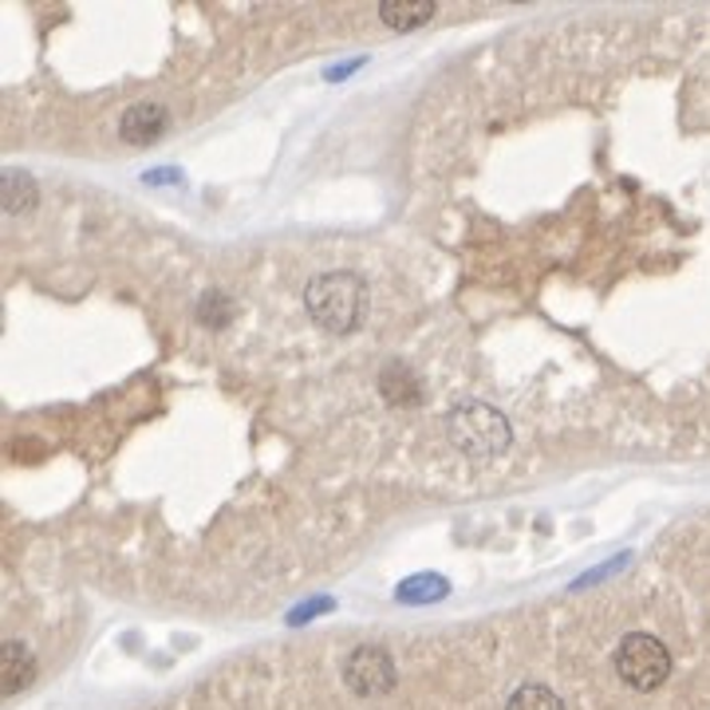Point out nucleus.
I'll return each mask as SVG.
<instances>
[{"label": "nucleus", "mask_w": 710, "mask_h": 710, "mask_svg": "<svg viewBox=\"0 0 710 710\" xmlns=\"http://www.w3.org/2000/svg\"><path fill=\"white\" fill-rule=\"evenodd\" d=\"M305 305L308 316L325 332H356L368 316V285H363L360 272H348V269H332V272H320V277L308 280L305 288Z\"/></svg>", "instance_id": "f257e3e1"}, {"label": "nucleus", "mask_w": 710, "mask_h": 710, "mask_svg": "<svg viewBox=\"0 0 710 710\" xmlns=\"http://www.w3.org/2000/svg\"><path fill=\"white\" fill-rule=\"evenodd\" d=\"M446 431H450V439H454V446H459L466 459H477V462L497 459V454L513 442L510 423L486 403L459 407V411L450 414Z\"/></svg>", "instance_id": "f03ea898"}, {"label": "nucleus", "mask_w": 710, "mask_h": 710, "mask_svg": "<svg viewBox=\"0 0 710 710\" xmlns=\"http://www.w3.org/2000/svg\"><path fill=\"white\" fill-rule=\"evenodd\" d=\"M616 675L636 691H656L671 675V651L663 648V639L648 636V631H631L616 648Z\"/></svg>", "instance_id": "7ed1b4c3"}, {"label": "nucleus", "mask_w": 710, "mask_h": 710, "mask_svg": "<svg viewBox=\"0 0 710 710\" xmlns=\"http://www.w3.org/2000/svg\"><path fill=\"white\" fill-rule=\"evenodd\" d=\"M343 679H348V687L356 694L375 699V694H387L395 687V659H391L387 648H379V644H363V648L351 651Z\"/></svg>", "instance_id": "20e7f679"}, {"label": "nucleus", "mask_w": 710, "mask_h": 710, "mask_svg": "<svg viewBox=\"0 0 710 710\" xmlns=\"http://www.w3.org/2000/svg\"><path fill=\"white\" fill-rule=\"evenodd\" d=\"M166 123H171V115H166L163 103H135L131 111H123V123H119V131H123L126 143L135 146H151L154 138L163 135Z\"/></svg>", "instance_id": "39448f33"}, {"label": "nucleus", "mask_w": 710, "mask_h": 710, "mask_svg": "<svg viewBox=\"0 0 710 710\" xmlns=\"http://www.w3.org/2000/svg\"><path fill=\"white\" fill-rule=\"evenodd\" d=\"M434 17V0H383L379 4V20L395 32H407V28H419Z\"/></svg>", "instance_id": "423d86ee"}, {"label": "nucleus", "mask_w": 710, "mask_h": 710, "mask_svg": "<svg viewBox=\"0 0 710 710\" xmlns=\"http://www.w3.org/2000/svg\"><path fill=\"white\" fill-rule=\"evenodd\" d=\"M32 679H37V656L24 644L9 639L4 644V694H20Z\"/></svg>", "instance_id": "0eeeda50"}, {"label": "nucleus", "mask_w": 710, "mask_h": 710, "mask_svg": "<svg viewBox=\"0 0 710 710\" xmlns=\"http://www.w3.org/2000/svg\"><path fill=\"white\" fill-rule=\"evenodd\" d=\"M379 391H383L387 403H414L419 399V383H414V375L403 368V363H387L383 371H379Z\"/></svg>", "instance_id": "6e6552de"}, {"label": "nucleus", "mask_w": 710, "mask_h": 710, "mask_svg": "<svg viewBox=\"0 0 710 710\" xmlns=\"http://www.w3.org/2000/svg\"><path fill=\"white\" fill-rule=\"evenodd\" d=\"M28 206H37V182L24 171H4V209L9 214H24Z\"/></svg>", "instance_id": "1a4fd4ad"}, {"label": "nucleus", "mask_w": 710, "mask_h": 710, "mask_svg": "<svg viewBox=\"0 0 710 710\" xmlns=\"http://www.w3.org/2000/svg\"><path fill=\"white\" fill-rule=\"evenodd\" d=\"M505 710H565L560 707V699L548 687H541V683H525V687H517V691L510 694V707Z\"/></svg>", "instance_id": "9d476101"}, {"label": "nucleus", "mask_w": 710, "mask_h": 710, "mask_svg": "<svg viewBox=\"0 0 710 710\" xmlns=\"http://www.w3.org/2000/svg\"><path fill=\"white\" fill-rule=\"evenodd\" d=\"M198 316L209 328L229 325V316H234V300L225 297V292H206V297L198 300Z\"/></svg>", "instance_id": "9b49d317"}, {"label": "nucleus", "mask_w": 710, "mask_h": 710, "mask_svg": "<svg viewBox=\"0 0 710 710\" xmlns=\"http://www.w3.org/2000/svg\"><path fill=\"white\" fill-rule=\"evenodd\" d=\"M399 596L403 600H439V596H446V580H439V576H419V580H407L403 588H399Z\"/></svg>", "instance_id": "f8f14e48"}]
</instances>
